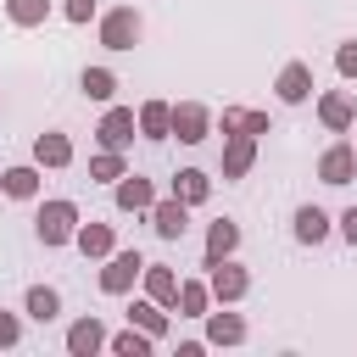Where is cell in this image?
Wrapping results in <instances>:
<instances>
[{
    "mask_svg": "<svg viewBox=\"0 0 357 357\" xmlns=\"http://www.w3.org/2000/svg\"><path fill=\"white\" fill-rule=\"evenodd\" d=\"M100 145H106V151L134 145V112H128V106H112V112L100 117Z\"/></svg>",
    "mask_w": 357,
    "mask_h": 357,
    "instance_id": "cell-5",
    "label": "cell"
},
{
    "mask_svg": "<svg viewBox=\"0 0 357 357\" xmlns=\"http://www.w3.org/2000/svg\"><path fill=\"white\" fill-rule=\"evenodd\" d=\"M307 95H312V67H307V61H290V67L279 73V100L301 106Z\"/></svg>",
    "mask_w": 357,
    "mask_h": 357,
    "instance_id": "cell-7",
    "label": "cell"
},
{
    "mask_svg": "<svg viewBox=\"0 0 357 357\" xmlns=\"http://www.w3.org/2000/svg\"><path fill=\"white\" fill-rule=\"evenodd\" d=\"M245 284H251V279H245V268H234L229 257H223V262H212V296H218V301L245 296Z\"/></svg>",
    "mask_w": 357,
    "mask_h": 357,
    "instance_id": "cell-9",
    "label": "cell"
},
{
    "mask_svg": "<svg viewBox=\"0 0 357 357\" xmlns=\"http://www.w3.org/2000/svg\"><path fill=\"white\" fill-rule=\"evenodd\" d=\"M17 335H22V329H17V318H11V312H6V307H0V346H11V340H17Z\"/></svg>",
    "mask_w": 357,
    "mask_h": 357,
    "instance_id": "cell-33",
    "label": "cell"
},
{
    "mask_svg": "<svg viewBox=\"0 0 357 357\" xmlns=\"http://www.w3.org/2000/svg\"><path fill=\"white\" fill-rule=\"evenodd\" d=\"M351 173H357V151H351V145L324 151V162H318V178H324V184H346Z\"/></svg>",
    "mask_w": 357,
    "mask_h": 357,
    "instance_id": "cell-8",
    "label": "cell"
},
{
    "mask_svg": "<svg viewBox=\"0 0 357 357\" xmlns=\"http://www.w3.org/2000/svg\"><path fill=\"white\" fill-rule=\"evenodd\" d=\"M151 223H156V234L162 240H178L184 229H190V212H184V201L173 195V201H151Z\"/></svg>",
    "mask_w": 357,
    "mask_h": 357,
    "instance_id": "cell-6",
    "label": "cell"
},
{
    "mask_svg": "<svg viewBox=\"0 0 357 357\" xmlns=\"http://www.w3.org/2000/svg\"><path fill=\"white\" fill-rule=\"evenodd\" d=\"M139 134L167 139V134H173V106H167V100H145V106H139Z\"/></svg>",
    "mask_w": 357,
    "mask_h": 357,
    "instance_id": "cell-11",
    "label": "cell"
},
{
    "mask_svg": "<svg viewBox=\"0 0 357 357\" xmlns=\"http://www.w3.org/2000/svg\"><path fill=\"white\" fill-rule=\"evenodd\" d=\"M6 11H11L17 28H39L50 17V0H6Z\"/></svg>",
    "mask_w": 357,
    "mask_h": 357,
    "instance_id": "cell-22",
    "label": "cell"
},
{
    "mask_svg": "<svg viewBox=\"0 0 357 357\" xmlns=\"http://www.w3.org/2000/svg\"><path fill=\"white\" fill-rule=\"evenodd\" d=\"M251 156H257V151H251V134H234L229 151H223V178H240V173L251 167Z\"/></svg>",
    "mask_w": 357,
    "mask_h": 357,
    "instance_id": "cell-17",
    "label": "cell"
},
{
    "mask_svg": "<svg viewBox=\"0 0 357 357\" xmlns=\"http://www.w3.org/2000/svg\"><path fill=\"white\" fill-rule=\"evenodd\" d=\"M223 134H251V139H257V134H268V117H262V112L229 106V112H223Z\"/></svg>",
    "mask_w": 357,
    "mask_h": 357,
    "instance_id": "cell-16",
    "label": "cell"
},
{
    "mask_svg": "<svg viewBox=\"0 0 357 357\" xmlns=\"http://www.w3.org/2000/svg\"><path fill=\"white\" fill-rule=\"evenodd\" d=\"M178 307L195 318V312H206V284H178Z\"/></svg>",
    "mask_w": 357,
    "mask_h": 357,
    "instance_id": "cell-29",
    "label": "cell"
},
{
    "mask_svg": "<svg viewBox=\"0 0 357 357\" xmlns=\"http://www.w3.org/2000/svg\"><path fill=\"white\" fill-rule=\"evenodd\" d=\"M84 95H89V100H112V95H117V78H112L106 67H84Z\"/></svg>",
    "mask_w": 357,
    "mask_h": 357,
    "instance_id": "cell-24",
    "label": "cell"
},
{
    "mask_svg": "<svg viewBox=\"0 0 357 357\" xmlns=\"http://www.w3.org/2000/svg\"><path fill=\"white\" fill-rule=\"evenodd\" d=\"M145 290H151V301H173V296H178L173 268H145Z\"/></svg>",
    "mask_w": 357,
    "mask_h": 357,
    "instance_id": "cell-25",
    "label": "cell"
},
{
    "mask_svg": "<svg viewBox=\"0 0 357 357\" xmlns=\"http://www.w3.org/2000/svg\"><path fill=\"white\" fill-rule=\"evenodd\" d=\"M318 117H324L329 128H351V117H357V100H351L346 89H335V95H324V100H318Z\"/></svg>",
    "mask_w": 357,
    "mask_h": 357,
    "instance_id": "cell-10",
    "label": "cell"
},
{
    "mask_svg": "<svg viewBox=\"0 0 357 357\" xmlns=\"http://www.w3.org/2000/svg\"><path fill=\"white\" fill-rule=\"evenodd\" d=\"M0 184H6V195L28 201V195L39 190V173H33V167H6V173H0Z\"/></svg>",
    "mask_w": 357,
    "mask_h": 357,
    "instance_id": "cell-23",
    "label": "cell"
},
{
    "mask_svg": "<svg viewBox=\"0 0 357 357\" xmlns=\"http://www.w3.org/2000/svg\"><path fill=\"white\" fill-rule=\"evenodd\" d=\"M89 173H95V178H123V156H117V151H100V156L89 162Z\"/></svg>",
    "mask_w": 357,
    "mask_h": 357,
    "instance_id": "cell-28",
    "label": "cell"
},
{
    "mask_svg": "<svg viewBox=\"0 0 357 357\" xmlns=\"http://www.w3.org/2000/svg\"><path fill=\"white\" fill-rule=\"evenodd\" d=\"M56 312H61V296H56L50 284H33V290H28V318H39V324H50Z\"/></svg>",
    "mask_w": 357,
    "mask_h": 357,
    "instance_id": "cell-21",
    "label": "cell"
},
{
    "mask_svg": "<svg viewBox=\"0 0 357 357\" xmlns=\"http://www.w3.org/2000/svg\"><path fill=\"white\" fill-rule=\"evenodd\" d=\"M234 245H240V229H234L229 218H218V223L206 229V268H212V262H223Z\"/></svg>",
    "mask_w": 357,
    "mask_h": 357,
    "instance_id": "cell-12",
    "label": "cell"
},
{
    "mask_svg": "<svg viewBox=\"0 0 357 357\" xmlns=\"http://www.w3.org/2000/svg\"><path fill=\"white\" fill-rule=\"evenodd\" d=\"M335 67H340L346 78H357V39H351V45H340V56H335Z\"/></svg>",
    "mask_w": 357,
    "mask_h": 357,
    "instance_id": "cell-31",
    "label": "cell"
},
{
    "mask_svg": "<svg viewBox=\"0 0 357 357\" xmlns=\"http://www.w3.org/2000/svg\"><path fill=\"white\" fill-rule=\"evenodd\" d=\"M112 351H123V357H145V335H134V329H123V335L112 340Z\"/></svg>",
    "mask_w": 357,
    "mask_h": 357,
    "instance_id": "cell-30",
    "label": "cell"
},
{
    "mask_svg": "<svg viewBox=\"0 0 357 357\" xmlns=\"http://www.w3.org/2000/svg\"><path fill=\"white\" fill-rule=\"evenodd\" d=\"M33 223H39V240H45V245H61V240L78 234V206H73V201H45Z\"/></svg>",
    "mask_w": 357,
    "mask_h": 357,
    "instance_id": "cell-1",
    "label": "cell"
},
{
    "mask_svg": "<svg viewBox=\"0 0 357 357\" xmlns=\"http://www.w3.org/2000/svg\"><path fill=\"white\" fill-rule=\"evenodd\" d=\"M324 234H329V218H324L318 206H301V212H296V240H307V245H318Z\"/></svg>",
    "mask_w": 357,
    "mask_h": 357,
    "instance_id": "cell-19",
    "label": "cell"
},
{
    "mask_svg": "<svg viewBox=\"0 0 357 357\" xmlns=\"http://www.w3.org/2000/svg\"><path fill=\"white\" fill-rule=\"evenodd\" d=\"M139 273H145L139 251H117V257H112V262L100 268V290H106V296H123V290H128V284H134Z\"/></svg>",
    "mask_w": 357,
    "mask_h": 357,
    "instance_id": "cell-3",
    "label": "cell"
},
{
    "mask_svg": "<svg viewBox=\"0 0 357 357\" xmlns=\"http://www.w3.org/2000/svg\"><path fill=\"white\" fill-rule=\"evenodd\" d=\"M206 106H195V100H184V106H173V134L184 139V145H201L206 139Z\"/></svg>",
    "mask_w": 357,
    "mask_h": 357,
    "instance_id": "cell-4",
    "label": "cell"
},
{
    "mask_svg": "<svg viewBox=\"0 0 357 357\" xmlns=\"http://www.w3.org/2000/svg\"><path fill=\"white\" fill-rule=\"evenodd\" d=\"M218 346H234V340H245V324L234 318V312H212V329H206Z\"/></svg>",
    "mask_w": 357,
    "mask_h": 357,
    "instance_id": "cell-26",
    "label": "cell"
},
{
    "mask_svg": "<svg viewBox=\"0 0 357 357\" xmlns=\"http://www.w3.org/2000/svg\"><path fill=\"white\" fill-rule=\"evenodd\" d=\"M33 156H39L45 167H67V162H73V145H67V134H39V139H33Z\"/></svg>",
    "mask_w": 357,
    "mask_h": 357,
    "instance_id": "cell-15",
    "label": "cell"
},
{
    "mask_svg": "<svg viewBox=\"0 0 357 357\" xmlns=\"http://www.w3.org/2000/svg\"><path fill=\"white\" fill-rule=\"evenodd\" d=\"M67 17H73V22H89V17H95V0H67Z\"/></svg>",
    "mask_w": 357,
    "mask_h": 357,
    "instance_id": "cell-32",
    "label": "cell"
},
{
    "mask_svg": "<svg viewBox=\"0 0 357 357\" xmlns=\"http://www.w3.org/2000/svg\"><path fill=\"white\" fill-rule=\"evenodd\" d=\"M340 234L357 245V206H351V212H340Z\"/></svg>",
    "mask_w": 357,
    "mask_h": 357,
    "instance_id": "cell-34",
    "label": "cell"
},
{
    "mask_svg": "<svg viewBox=\"0 0 357 357\" xmlns=\"http://www.w3.org/2000/svg\"><path fill=\"white\" fill-rule=\"evenodd\" d=\"M151 201H156L151 178H139V173L128 178V173H123V184H117V206H123V212H139V206H151Z\"/></svg>",
    "mask_w": 357,
    "mask_h": 357,
    "instance_id": "cell-14",
    "label": "cell"
},
{
    "mask_svg": "<svg viewBox=\"0 0 357 357\" xmlns=\"http://www.w3.org/2000/svg\"><path fill=\"white\" fill-rule=\"evenodd\" d=\"M206 190H212V178H206V173H195V167H184V173L173 178V195H178L184 206H190V201H206Z\"/></svg>",
    "mask_w": 357,
    "mask_h": 357,
    "instance_id": "cell-18",
    "label": "cell"
},
{
    "mask_svg": "<svg viewBox=\"0 0 357 357\" xmlns=\"http://www.w3.org/2000/svg\"><path fill=\"white\" fill-rule=\"evenodd\" d=\"M134 39H139V11L134 6H117V11L100 17V45L106 50H134Z\"/></svg>",
    "mask_w": 357,
    "mask_h": 357,
    "instance_id": "cell-2",
    "label": "cell"
},
{
    "mask_svg": "<svg viewBox=\"0 0 357 357\" xmlns=\"http://www.w3.org/2000/svg\"><path fill=\"white\" fill-rule=\"evenodd\" d=\"M128 324H139V329H145V335H162V329H167V318H162V312H156V301H139V307H134V312H128Z\"/></svg>",
    "mask_w": 357,
    "mask_h": 357,
    "instance_id": "cell-27",
    "label": "cell"
},
{
    "mask_svg": "<svg viewBox=\"0 0 357 357\" xmlns=\"http://www.w3.org/2000/svg\"><path fill=\"white\" fill-rule=\"evenodd\" d=\"M106 346V329L95 324V318H78L73 329H67V351H78V357H89V351H100Z\"/></svg>",
    "mask_w": 357,
    "mask_h": 357,
    "instance_id": "cell-13",
    "label": "cell"
},
{
    "mask_svg": "<svg viewBox=\"0 0 357 357\" xmlns=\"http://www.w3.org/2000/svg\"><path fill=\"white\" fill-rule=\"evenodd\" d=\"M73 240H78L84 257H106V251H112V229H106V223H84Z\"/></svg>",
    "mask_w": 357,
    "mask_h": 357,
    "instance_id": "cell-20",
    "label": "cell"
}]
</instances>
